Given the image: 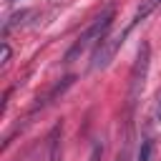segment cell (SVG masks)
<instances>
[{
	"label": "cell",
	"instance_id": "1",
	"mask_svg": "<svg viewBox=\"0 0 161 161\" xmlns=\"http://www.w3.org/2000/svg\"><path fill=\"white\" fill-rule=\"evenodd\" d=\"M111 25H113V8H106L80 35H78V40L70 45V50L65 53V60H73V58H78L80 53H86L91 45H101L103 40H106V33L111 30Z\"/></svg>",
	"mask_w": 161,
	"mask_h": 161
},
{
	"label": "cell",
	"instance_id": "2",
	"mask_svg": "<svg viewBox=\"0 0 161 161\" xmlns=\"http://www.w3.org/2000/svg\"><path fill=\"white\" fill-rule=\"evenodd\" d=\"M148 60H151V48H148V43H141L138 55H136V63H133L131 75H128V96H126L128 118H133V108H136V103H138V98H141V91H143V86H146Z\"/></svg>",
	"mask_w": 161,
	"mask_h": 161
},
{
	"label": "cell",
	"instance_id": "3",
	"mask_svg": "<svg viewBox=\"0 0 161 161\" xmlns=\"http://www.w3.org/2000/svg\"><path fill=\"white\" fill-rule=\"evenodd\" d=\"M128 30H131V28H126V30H123V33H118L116 38H106V40L98 45V50L93 53V60H91V68H93V70H98V68H106V65L111 63V58L116 55L118 45H121V43H123V38L128 35Z\"/></svg>",
	"mask_w": 161,
	"mask_h": 161
},
{
	"label": "cell",
	"instance_id": "4",
	"mask_svg": "<svg viewBox=\"0 0 161 161\" xmlns=\"http://www.w3.org/2000/svg\"><path fill=\"white\" fill-rule=\"evenodd\" d=\"M63 158V123H55L48 136V161Z\"/></svg>",
	"mask_w": 161,
	"mask_h": 161
},
{
	"label": "cell",
	"instance_id": "5",
	"mask_svg": "<svg viewBox=\"0 0 161 161\" xmlns=\"http://www.w3.org/2000/svg\"><path fill=\"white\" fill-rule=\"evenodd\" d=\"M158 5H161V0H143V5L136 10V15H133V20H131V25H128V28H133L138 20H143V18H146V15H148L153 8H158Z\"/></svg>",
	"mask_w": 161,
	"mask_h": 161
},
{
	"label": "cell",
	"instance_id": "6",
	"mask_svg": "<svg viewBox=\"0 0 161 161\" xmlns=\"http://www.w3.org/2000/svg\"><path fill=\"white\" fill-rule=\"evenodd\" d=\"M151 158V141H143L138 146V153H136V161H148Z\"/></svg>",
	"mask_w": 161,
	"mask_h": 161
},
{
	"label": "cell",
	"instance_id": "7",
	"mask_svg": "<svg viewBox=\"0 0 161 161\" xmlns=\"http://www.w3.org/2000/svg\"><path fill=\"white\" fill-rule=\"evenodd\" d=\"M101 156H103V146H101V143H93V148H91V158H88V161H101Z\"/></svg>",
	"mask_w": 161,
	"mask_h": 161
},
{
	"label": "cell",
	"instance_id": "8",
	"mask_svg": "<svg viewBox=\"0 0 161 161\" xmlns=\"http://www.w3.org/2000/svg\"><path fill=\"white\" fill-rule=\"evenodd\" d=\"M153 118L161 121V93L156 96V103H153Z\"/></svg>",
	"mask_w": 161,
	"mask_h": 161
},
{
	"label": "cell",
	"instance_id": "9",
	"mask_svg": "<svg viewBox=\"0 0 161 161\" xmlns=\"http://www.w3.org/2000/svg\"><path fill=\"white\" fill-rule=\"evenodd\" d=\"M8 60H10V48L8 43H3V65H8Z\"/></svg>",
	"mask_w": 161,
	"mask_h": 161
}]
</instances>
